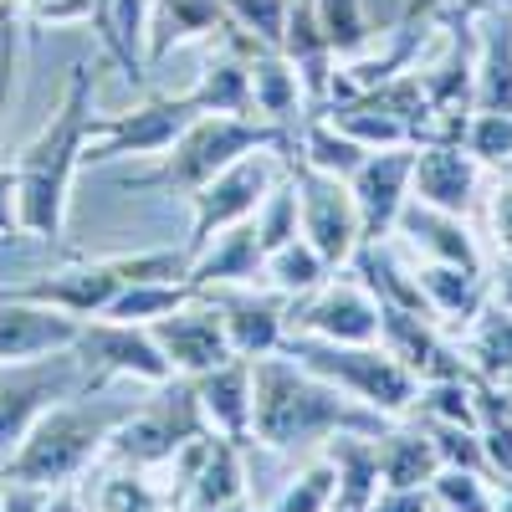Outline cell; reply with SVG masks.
I'll return each mask as SVG.
<instances>
[{"instance_id":"1","label":"cell","mask_w":512,"mask_h":512,"mask_svg":"<svg viewBox=\"0 0 512 512\" xmlns=\"http://www.w3.org/2000/svg\"><path fill=\"white\" fill-rule=\"evenodd\" d=\"M390 415H379L287 354L251 359V441L267 451H308L333 436H384Z\"/></svg>"},{"instance_id":"2","label":"cell","mask_w":512,"mask_h":512,"mask_svg":"<svg viewBox=\"0 0 512 512\" xmlns=\"http://www.w3.org/2000/svg\"><path fill=\"white\" fill-rule=\"evenodd\" d=\"M93 72L72 67L67 93L41 123V134L21 149L16 159V190H21V231L31 241H57L67 226L72 205V180L88 169V139H93Z\"/></svg>"},{"instance_id":"3","label":"cell","mask_w":512,"mask_h":512,"mask_svg":"<svg viewBox=\"0 0 512 512\" xmlns=\"http://www.w3.org/2000/svg\"><path fill=\"white\" fill-rule=\"evenodd\" d=\"M134 405H93V395H72L52 405L31 425L21 451L6 461V482H26L41 492H67L77 477H88L108 451V436Z\"/></svg>"},{"instance_id":"4","label":"cell","mask_w":512,"mask_h":512,"mask_svg":"<svg viewBox=\"0 0 512 512\" xmlns=\"http://www.w3.org/2000/svg\"><path fill=\"white\" fill-rule=\"evenodd\" d=\"M190 272V251H169V246H154V251H118V256H93V262H67L57 272H41L31 282H16L6 287L11 297H26V303H47L57 313H72V318H103L113 308V297L134 282H175Z\"/></svg>"},{"instance_id":"5","label":"cell","mask_w":512,"mask_h":512,"mask_svg":"<svg viewBox=\"0 0 512 512\" xmlns=\"http://www.w3.org/2000/svg\"><path fill=\"white\" fill-rule=\"evenodd\" d=\"M282 354L297 359L303 369H313L318 379H328L333 390H344L349 400L390 415V420H410V410L420 400V379L384 344H328V338L287 333Z\"/></svg>"},{"instance_id":"6","label":"cell","mask_w":512,"mask_h":512,"mask_svg":"<svg viewBox=\"0 0 512 512\" xmlns=\"http://www.w3.org/2000/svg\"><path fill=\"white\" fill-rule=\"evenodd\" d=\"M282 144V128L262 123V118H236V113H195L185 123V134L159 154L154 175L128 180V190H180L195 195L200 185H210L226 164H236L251 149H277Z\"/></svg>"},{"instance_id":"7","label":"cell","mask_w":512,"mask_h":512,"mask_svg":"<svg viewBox=\"0 0 512 512\" xmlns=\"http://www.w3.org/2000/svg\"><path fill=\"white\" fill-rule=\"evenodd\" d=\"M205 431H210V425H205V415H200L195 384L175 374L169 384H159L154 400L134 405V410L118 420V431L108 436L103 461L149 472V466H169L185 441H195V436H205Z\"/></svg>"},{"instance_id":"8","label":"cell","mask_w":512,"mask_h":512,"mask_svg":"<svg viewBox=\"0 0 512 512\" xmlns=\"http://www.w3.org/2000/svg\"><path fill=\"white\" fill-rule=\"evenodd\" d=\"M72 395H82V359L72 349L26 364H0V472L31 436V425Z\"/></svg>"},{"instance_id":"9","label":"cell","mask_w":512,"mask_h":512,"mask_svg":"<svg viewBox=\"0 0 512 512\" xmlns=\"http://www.w3.org/2000/svg\"><path fill=\"white\" fill-rule=\"evenodd\" d=\"M287 175H292V190H297V231H303V241L333 272L349 267L354 251L364 246V226H359V205H354L349 180L323 175V169H313L303 159L287 164Z\"/></svg>"},{"instance_id":"10","label":"cell","mask_w":512,"mask_h":512,"mask_svg":"<svg viewBox=\"0 0 512 512\" xmlns=\"http://www.w3.org/2000/svg\"><path fill=\"white\" fill-rule=\"evenodd\" d=\"M72 354L82 359V395L103 390L108 379H139V384H169L175 369H169L159 338L144 323H113V318H88L77 333Z\"/></svg>"},{"instance_id":"11","label":"cell","mask_w":512,"mask_h":512,"mask_svg":"<svg viewBox=\"0 0 512 512\" xmlns=\"http://www.w3.org/2000/svg\"><path fill=\"white\" fill-rule=\"evenodd\" d=\"M282 180V159L267 154V149H251L241 154L236 164H226L210 185H200L190 200H195V226H190V256L210 241V236H221L226 226L236 221H251L256 216V205L267 200V190Z\"/></svg>"},{"instance_id":"12","label":"cell","mask_w":512,"mask_h":512,"mask_svg":"<svg viewBox=\"0 0 512 512\" xmlns=\"http://www.w3.org/2000/svg\"><path fill=\"white\" fill-rule=\"evenodd\" d=\"M200 108L185 98H149L144 108H128V113H98L93 118V139H88V159L82 164H108V159H159L169 144L185 134V123Z\"/></svg>"},{"instance_id":"13","label":"cell","mask_w":512,"mask_h":512,"mask_svg":"<svg viewBox=\"0 0 512 512\" xmlns=\"http://www.w3.org/2000/svg\"><path fill=\"white\" fill-rule=\"evenodd\" d=\"M287 333L328 338V344H379V297L359 277H328L318 292L292 303Z\"/></svg>"},{"instance_id":"14","label":"cell","mask_w":512,"mask_h":512,"mask_svg":"<svg viewBox=\"0 0 512 512\" xmlns=\"http://www.w3.org/2000/svg\"><path fill=\"white\" fill-rule=\"evenodd\" d=\"M149 333L159 338L169 369H175L180 379L210 374V369H221L226 359H236L231 338H226V318H221V308H216V297H210V292H195L185 308H175L169 318L149 323Z\"/></svg>"},{"instance_id":"15","label":"cell","mask_w":512,"mask_h":512,"mask_svg":"<svg viewBox=\"0 0 512 512\" xmlns=\"http://www.w3.org/2000/svg\"><path fill=\"white\" fill-rule=\"evenodd\" d=\"M379 344L390 349L420 384L431 379H466L472 364H466L461 344H451L446 328L425 313H410V308H384L379 303Z\"/></svg>"},{"instance_id":"16","label":"cell","mask_w":512,"mask_h":512,"mask_svg":"<svg viewBox=\"0 0 512 512\" xmlns=\"http://www.w3.org/2000/svg\"><path fill=\"white\" fill-rule=\"evenodd\" d=\"M410 169H415V144H395V149H369L364 164L349 175L364 241H384L395 231L400 210L410 200Z\"/></svg>"},{"instance_id":"17","label":"cell","mask_w":512,"mask_h":512,"mask_svg":"<svg viewBox=\"0 0 512 512\" xmlns=\"http://www.w3.org/2000/svg\"><path fill=\"white\" fill-rule=\"evenodd\" d=\"M482 190V164L477 154L456 144V139H431L415 144V169H410V200L451 210V216H466L477 205Z\"/></svg>"},{"instance_id":"18","label":"cell","mask_w":512,"mask_h":512,"mask_svg":"<svg viewBox=\"0 0 512 512\" xmlns=\"http://www.w3.org/2000/svg\"><path fill=\"white\" fill-rule=\"evenodd\" d=\"M390 241H395L405 256H415V262H451V267L482 272V246H477L472 231H466V216H451V210L405 200Z\"/></svg>"},{"instance_id":"19","label":"cell","mask_w":512,"mask_h":512,"mask_svg":"<svg viewBox=\"0 0 512 512\" xmlns=\"http://www.w3.org/2000/svg\"><path fill=\"white\" fill-rule=\"evenodd\" d=\"M77 333H82V318L0 292V364H26V359L67 354L77 344Z\"/></svg>"},{"instance_id":"20","label":"cell","mask_w":512,"mask_h":512,"mask_svg":"<svg viewBox=\"0 0 512 512\" xmlns=\"http://www.w3.org/2000/svg\"><path fill=\"white\" fill-rule=\"evenodd\" d=\"M216 308L226 318V338L236 359H267L287 344V297L282 292H246V287H210Z\"/></svg>"},{"instance_id":"21","label":"cell","mask_w":512,"mask_h":512,"mask_svg":"<svg viewBox=\"0 0 512 512\" xmlns=\"http://www.w3.org/2000/svg\"><path fill=\"white\" fill-rule=\"evenodd\" d=\"M262 262H267V251H262V241H256V221H236L190 256L185 277L200 292H210V287H251L256 277H262Z\"/></svg>"},{"instance_id":"22","label":"cell","mask_w":512,"mask_h":512,"mask_svg":"<svg viewBox=\"0 0 512 512\" xmlns=\"http://www.w3.org/2000/svg\"><path fill=\"white\" fill-rule=\"evenodd\" d=\"M195 400L205 425L216 431L221 441L246 446L251 441V359H226L221 369L195 374Z\"/></svg>"},{"instance_id":"23","label":"cell","mask_w":512,"mask_h":512,"mask_svg":"<svg viewBox=\"0 0 512 512\" xmlns=\"http://www.w3.org/2000/svg\"><path fill=\"white\" fill-rule=\"evenodd\" d=\"M410 272H415V287L425 297V308L441 328H466L482 303H487V272H472V267H451V262H415L410 256Z\"/></svg>"},{"instance_id":"24","label":"cell","mask_w":512,"mask_h":512,"mask_svg":"<svg viewBox=\"0 0 512 512\" xmlns=\"http://www.w3.org/2000/svg\"><path fill=\"white\" fill-rule=\"evenodd\" d=\"M246 472H241V446L236 441H221L210 436L205 456L195 461V472L185 477L180 497H175V512H216L226 502H236L246 487Z\"/></svg>"},{"instance_id":"25","label":"cell","mask_w":512,"mask_h":512,"mask_svg":"<svg viewBox=\"0 0 512 512\" xmlns=\"http://www.w3.org/2000/svg\"><path fill=\"white\" fill-rule=\"evenodd\" d=\"M379 451V487H431V477L441 472V456L431 431L415 420H395L390 431L374 441Z\"/></svg>"},{"instance_id":"26","label":"cell","mask_w":512,"mask_h":512,"mask_svg":"<svg viewBox=\"0 0 512 512\" xmlns=\"http://www.w3.org/2000/svg\"><path fill=\"white\" fill-rule=\"evenodd\" d=\"M472 113H512V21L507 16H492L477 41Z\"/></svg>"},{"instance_id":"27","label":"cell","mask_w":512,"mask_h":512,"mask_svg":"<svg viewBox=\"0 0 512 512\" xmlns=\"http://www.w3.org/2000/svg\"><path fill=\"white\" fill-rule=\"evenodd\" d=\"M379 436H333L328 441V461L338 472V497H333V512H369L374 492H379V451H374Z\"/></svg>"},{"instance_id":"28","label":"cell","mask_w":512,"mask_h":512,"mask_svg":"<svg viewBox=\"0 0 512 512\" xmlns=\"http://www.w3.org/2000/svg\"><path fill=\"white\" fill-rule=\"evenodd\" d=\"M251 108L262 123H277V128L303 108V77H297V67L277 47L251 52Z\"/></svg>"},{"instance_id":"29","label":"cell","mask_w":512,"mask_h":512,"mask_svg":"<svg viewBox=\"0 0 512 512\" xmlns=\"http://www.w3.org/2000/svg\"><path fill=\"white\" fill-rule=\"evenodd\" d=\"M456 344L477 379H502L512 369V313L497 303H482V313L456 333Z\"/></svg>"},{"instance_id":"30","label":"cell","mask_w":512,"mask_h":512,"mask_svg":"<svg viewBox=\"0 0 512 512\" xmlns=\"http://www.w3.org/2000/svg\"><path fill=\"white\" fill-rule=\"evenodd\" d=\"M190 103L200 113H236V118H256L251 108V57L241 62L236 52L210 57V67L200 72V82L190 88Z\"/></svg>"},{"instance_id":"31","label":"cell","mask_w":512,"mask_h":512,"mask_svg":"<svg viewBox=\"0 0 512 512\" xmlns=\"http://www.w3.org/2000/svg\"><path fill=\"white\" fill-rule=\"evenodd\" d=\"M82 507L88 512H164V492L154 482H144V472H134V466H113L108 461V472L88 477V487L77 492Z\"/></svg>"},{"instance_id":"32","label":"cell","mask_w":512,"mask_h":512,"mask_svg":"<svg viewBox=\"0 0 512 512\" xmlns=\"http://www.w3.org/2000/svg\"><path fill=\"white\" fill-rule=\"evenodd\" d=\"M328 123L333 128H344L349 139H359L364 149H395V144H415V134L390 113V108H379L369 93L349 98V103H333L328 108Z\"/></svg>"},{"instance_id":"33","label":"cell","mask_w":512,"mask_h":512,"mask_svg":"<svg viewBox=\"0 0 512 512\" xmlns=\"http://www.w3.org/2000/svg\"><path fill=\"white\" fill-rule=\"evenodd\" d=\"M328 262L323 256L297 236V241H287V246H277V251H267V262H262V277L272 282V292H282L287 303H297V297H308V292H318L323 282H328Z\"/></svg>"},{"instance_id":"34","label":"cell","mask_w":512,"mask_h":512,"mask_svg":"<svg viewBox=\"0 0 512 512\" xmlns=\"http://www.w3.org/2000/svg\"><path fill=\"white\" fill-rule=\"evenodd\" d=\"M195 292L200 287H190V277H175V282H134V287H123L113 297V308L103 318H113V323H144L149 328V323L169 318L175 308H185Z\"/></svg>"},{"instance_id":"35","label":"cell","mask_w":512,"mask_h":512,"mask_svg":"<svg viewBox=\"0 0 512 512\" xmlns=\"http://www.w3.org/2000/svg\"><path fill=\"white\" fill-rule=\"evenodd\" d=\"M149 16H154V0H98L103 41L123 57L128 77H144L139 72V52H144V41H149Z\"/></svg>"},{"instance_id":"36","label":"cell","mask_w":512,"mask_h":512,"mask_svg":"<svg viewBox=\"0 0 512 512\" xmlns=\"http://www.w3.org/2000/svg\"><path fill=\"white\" fill-rule=\"evenodd\" d=\"M364 154H369V149H364L359 139H349L344 128H333L328 113H313V118H308V128H303V164L323 169V175L349 180L354 169L364 164Z\"/></svg>"},{"instance_id":"37","label":"cell","mask_w":512,"mask_h":512,"mask_svg":"<svg viewBox=\"0 0 512 512\" xmlns=\"http://www.w3.org/2000/svg\"><path fill=\"white\" fill-rule=\"evenodd\" d=\"M472 379H431L420 384V400L410 410V420H436V425H466V431H477V395H472Z\"/></svg>"},{"instance_id":"38","label":"cell","mask_w":512,"mask_h":512,"mask_svg":"<svg viewBox=\"0 0 512 512\" xmlns=\"http://www.w3.org/2000/svg\"><path fill=\"white\" fill-rule=\"evenodd\" d=\"M313 21H318L323 41L333 47V57H354L374 41L364 0H313Z\"/></svg>"},{"instance_id":"39","label":"cell","mask_w":512,"mask_h":512,"mask_svg":"<svg viewBox=\"0 0 512 512\" xmlns=\"http://www.w3.org/2000/svg\"><path fill=\"white\" fill-rule=\"evenodd\" d=\"M431 502L441 512H492L497 507V482L482 472H456V466H441L431 477Z\"/></svg>"},{"instance_id":"40","label":"cell","mask_w":512,"mask_h":512,"mask_svg":"<svg viewBox=\"0 0 512 512\" xmlns=\"http://www.w3.org/2000/svg\"><path fill=\"white\" fill-rule=\"evenodd\" d=\"M333 497H338V472H333L328 456H318L313 466H303V472L282 487V497L267 512H333Z\"/></svg>"},{"instance_id":"41","label":"cell","mask_w":512,"mask_h":512,"mask_svg":"<svg viewBox=\"0 0 512 512\" xmlns=\"http://www.w3.org/2000/svg\"><path fill=\"white\" fill-rule=\"evenodd\" d=\"M251 221H256V241H262V251H277V246L303 236V231H297V190H292V175H282L267 190V200L256 205Z\"/></svg>"},{"instance_id":"42","label":"cell","mask_w":512,"mask_h":512,"mask_svg":"<svg viewBox=\"0 0 512 512\" xmlns=\"http://www.w3.org/2000/svg\"><path fill=\"white\" fill-rule=\"evenodd\" d=\"M420 425L431 431L441 466H456V472H482V477H492V466H487V451H482V436H477V431H466V425H436V420H420ZM492 482H497V477H492Z\"/></svg>"},{"instance_id":"43","label":"cell","mask_w":512,"mask_h":512,"mask_svg":"<svg viewBox=\"0 0 512 512\" xmlns=\"http://www.w3.org/2000/svg\"><path fill=\"white\" fill-rule=\"evenodd\" d=\"M461 144L477 154V164L507 169V164H512V113H472Z\"/></svg>"},{"instance_id":"44","label":"cell","mask_w":512,"mask_h":512,"mask_svg":"<svg viewBox=\"0 0 512 512\" xmlns=\"http://www.w3.org/2000/svg\"><path fill=\"white\" fill-rule=\"evenodd\" d=\"M226 11L236 16L241 31H251L262 47H282V26H287V0H226Z\"/></svg>"},{"instance_id":"45","label":"cell","mask_w":512,"mask_h":512,"mask_svg":"<svg viewBox=\"0 0 512 512\" xmlns=\"http://www.w3.org/2000/svg\"><path fill=\"white\" fill-rule=\"evenodd\" d=\"M36 26H77L98 16V0H16Z\"/></svg>"},{"instance_id":"46","label":"cell","mask_w":512,"mask_h":512,"mask_svg":"<svg viewBox=\"0 0 512 512\" xmlns=\"http://www.w3.org/2000/svg\"><path fill=\"white\" fill-rule=\"evenodd\" d=\"M487 216H492L497 256H512V180H507V175H502V185L487 195Z\"/></svg>"},{"instance_id":"47","label":"cell","mask_w":512,"mask_h":512,"mask_svg":"<svg viewBox=\"0 0 512 512\" xmlns=\"http://www.w3.org/2000/svg\"><path fill=\"white\" fill-rule=\"evenodd\" d=\"M26 236L21 231V190H16V164H0V241Z\"/></svg>"},{"instance_id":"48","label":"cell","mask_w":512,"mask_h":512,"mask_svg":"<svg viewBox=\"0 0 512 512\" xmlns=\"http://www.w3.org/2000/svg\"><path fill=\"white\" fill-rule=\"evenodd\" d=\"M369 512H431V487H379Z\"/></svg>"},{"instance_id":"49","label":"cell","mask_w":512,"mask_h":512,"mask_svg":"<svg viewBox=\"0 0 512 512\" xmlns=\"http://www.w3.org/2000/svg\"><path fill=\"white\" fill-rule=\"evenodd\" d=\"M6 482V477H0ZM0 512H52V492L26 487V482H6V507Z\"/></svg>"},{"instance_id":"50","label":"cell","mask_w":512,"mask_h":512,"mask_svg":"<svg viewBox=\"0 0 512 512\" xmlns=\"http://www.w3.org/2000/svg\"><path fill=\"white\" fill-rule=\"evenodd\" d=\"M487 303H497V308L512 313V256H502L497 272L487 277Z\"/></svg>"},{"instance_id":"51","label":"cell","mask_w":512,"mask_h":512,"mask_svg":"<svg viewBox=\"0 0 512 512\" xmlns=\"http://www.w3.org/2000/svg\"><path fill=\"white\" fill-rule=\"evenodd\" d=\"M492 512H512V482H497V507Z\"/></svg>"},{"instance_id":"52","label":"cell","mask_w":512,"mask_h":512,"mask_svg":"<svg viewBox=\"0 0 512 512\" xmlns=\"http://www.w3.org/2000/svg\"><path fill=\"white\" fill-rule=\"evenodd\" d=\"M216 512H251V507H246V497H236V502H226V507H216Z\"/></svg>"},{"instance_id":"53","label":"cell","mask_w":512,"mask_h":512,"mask_svg":"<svg viewBox=\"0 0 512 512\" xmlns=\"http://www.w3.org/2000/svg\"><path fill=\"white\" fill-rule=\"evenodd\" d=\"M497 384H502V390H507V395H512V369H507V374H502V379H497Z\"/></svg>"},{"instance_id":"54","label":"cell","mask_w":512,"mask_h":512,"mask_svg":"<svg viewBox=\"0 0 512 512\" xmlns=\"http://www.w3.org/2000/svg\"><path fill=\"white\" fill-rule=\"evenodd\" d=\"M0 507H6V482H0Z\"/></svg>"}]
</instances>
